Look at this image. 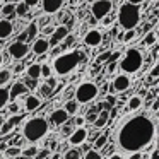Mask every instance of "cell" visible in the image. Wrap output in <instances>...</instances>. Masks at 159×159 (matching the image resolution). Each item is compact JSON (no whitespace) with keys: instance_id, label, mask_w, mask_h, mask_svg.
<instances>
[{"instance_id":"cell-1","label":"cell","mask_w":159,"mask_h":159,"mask_svg":"<svg viewBox=\"0 0 159 159\" xmlns=\"http://www.w3.org/2000/svg\"><path fill=\"white\" fill-rule=\"evenodd\" d=\"M156 139V123L145 115L127 120L116 132V145L123 152L134 154L151 145Z\"/></svg>"},{"instance_id":"cell-2","label":"cell","mask_w":159,"mask_h":159,"mask_svg":"<svg viewBox=\"0 0 159 159\" xmlns=\"http://www.w3.org/2000/svg\"><path fill=\"white\" fill-rule=\"evenodd\" d=\"M86 55L80 50H70V52H62L58 57H55L52 62V70L57 75H69L70 72L77 69L80 62H84Z\"/></svg>"},{"instance_id":"cell-3","label":"cell","mask_w":159,"mask_h":159,"mask_svg":"<svg viewBox=\"0 0 159 159\" xmlns=\"http://www.w3.org/2000/svg\"><path fill=\"white\" fill-rule=\"evenodd\" d=\"M46 134H48V121L43 116L29 118L24 123V127H22V135L31 144H36L38 140H41Z\"/></svg>"},{"instance_id":"cell-4","label":"cell","mask_w":159,"mask_h":159,"mask_svg":"<svg viewBox=\"0 0 159 159\" xmlns=\"http://www.w3.org/2000/svg\"><path fill=\"white\" fill-rule=\"evenodd\" d=\"M118 22L120 28L123 29H134L140 22V7L135 4H128L125 2L118 11Z\"/></svg>"},{"instance_id":"cell-5","label":"cell","mask_w":159,"mask_h":159,"mask_svg":"<svg viewBox=\"0 0 159 159\" xmlns=\"http://www.w3.org/2000/svg\"><path fill=\"white\" fill-rule=\"evenodd\" d=\"M142 65H144V57H142L140 50L137 48H128L125 52L123 58L120 60V70L127 75L137 74L142 69Z\"/></svg>"},{"instance_id":"cell-6","label":"cell","mask_w":159,"mask_h":159,"mask_svg":"<svg viewBox=\"0 0 159 159\" xmlns=\"http://www.w3.org/2000/svg\"><path fill=\"white\" fill-rule=\"evenodd\" d=\"M98 94H99V87L91 80H86L75 89V101L79 104H87L93 99H96Z\"/></svg>"},{"instance_id":"cell-7","label":"cell","mask_w":159,"mask_h":159,"mask_svg":"<svg viewBox=\"0 0 159 159\" xmlns=\"http://www.w3.org/2000/svg\"><path fill=\"white\" fill-rule=\"evenodd\" d=\"M111 9H113V2L111 0H96L93 5H91V14L96 21H101L106 14H110Z\"/></svg>"},{"instance_id":"cell-8","label":"cell","mask_w":159,"mask_h":159,"mask_svg":"<svg viewBox=\"0 0 159 159\" xmlns=\"http://www.w3.org/2000/svg\"><path fill=\"white\" fill-rule=\"evenodd\" d=\"M132 80H130V75L127 74H120L116 75L110 84V94H115V93H125V91L130 87Z\"/></svg>"},{"instance_id":"cell-9","label":"cell","mask_w":159,"mask_h":159,"mask_svg":"<svg viewBox=\"0 0 159 159\" xmlns=\"http://www.w3.org/2000/svg\"><path fill=\"white\" fill-rule=\"evenodd\" d=\"M9 55L12 57L14 60H24L26 57L29 55V45L22 41H14L11 46H9Z\"/></svg>"},{"instance_id":"cell-10","label":"cell","mask_w":159,"mask_h":159,"mask_svg":"<svg viewBox=\"0 0 159 159\" xmlns=\"http://www.w3.org/2000/svg\"><path fill=\"white\" fill-rule=\"evenodd\" d=\"M69 26H65V24H62V26H58L57 29H53V33H52V36H50V48H55V46H58L60 43L63 41V39L67 38V34H69Z\"/></svg>"},{"instance_id":"cell-11","label":"cell","mask_w":159,"mask_h":159,"mask_svg":"<svg viewBox=\"0 0 159 159\" xmlns=\"http://www.w3.org/2000/svg\"><path fill=\"white\" fill-rule=\"evenodd\" d=\"M86 139H87V130L86 128L84 127H75L69 135V144L74 145V147H79V145H82L84 142H86Z\"/></svg>"},{"instance_id":"cell-12","label":"cell","mask_w":159,"mask_h":159,"mask_svg":"<svg viewBox=\"0 0 159 159\" xmlns=\"http://www.w3.org/2000/svg\"><path fill=\"white\" fill-rule=\"evenodd\" d=\"M101 43H103V33L99 29H91L84 36V45L89 46V48H98Z\"/></svg>"},{"instance_id":"cell-13","label":"cell","mask_w":159,"mask_h":159,"mask_svg":"<svg viewBox=\"0 0 159 159\" xmlns=\"http://www.w3.org/2000/svg\"><path fill=\"white\" fill-rule=\"evenodd\" d=\"M26 94H29V89L24 86V82H21V80L14 82L9 89V101H17L21 96H26Z\"/></svg>"},{"instance_id":"cell-14","label":"cell","mask_w":159,"mask_h":159,"mask_svg":"<svg viewBox=\"0 0 159 159\" xmlns=\"http://www.w3.org/2000/svg\"><path fill=\"white\" fill-rule=\"evenodd\" d=\"M39 4H41V9L45 14L52 16V14L60 12V9L63 5V0H39Z\"/></svg>"},{"instance_id":"cell-15","label":"cell","mask_w":159,"mask_h":159,"mask_svg":"<svg viewBox=\"0 0 159 159\" xmlns=\"http://www.w3.org/2000/svg\"><path fill=\"white\" fill-rule=\"evenodd\" d=\"M33 53L34 55H38V57H45V53H48L50 52V43H48V39H45V38H36L34 41H33Z\"/></svg>"},{"instance_id":"cell-16","label":"cell","mask_w":159,"mask_h":159,"mask_svg":"<svg viewBox=\"0 0 159 159\" xmlns=\"http://www.w3.org/2000/svg\"><path fill=\"white\" fill-rule=\"evenodd\" d=\"M14 33V24L9 19H0V39H7Z\"/></svg>"},{"instance_id":"cell-17","label":"cell","mask_w":159,"mask_h":159,"mask_svg":"<svg viewBox=\"0 0 159 159\" xmlns=\"http://www.w3.org/2000/svg\"><path fill=\"white\" fill-rule=\"evenodd\" d=\"M67 120H69V115H67V111L63 110V108L52 111V115H50V121H52L53 125H63Z\"/></svg>"},{"instance_id":"cell-18","label":"cell","mask_w":159,"mask_h":159,"mask_svg":"<svg viewBox=\"0 0 159 159\" xmlns=\"http://www.w3.org/2000/svg\"><path fill=\"white\" fill-rule=\"evenodd\" d=\"M41 106V99L38 96H33V94H26L24 99V110L26 111H34Z\"/></svg>"},{"instance_id":"cell-19","label":"cell","mask_w":159,"mask_h":159,"mask_svg":"<svg viewBox=\"0 0 159 159\" xmlns=\"http://www.w3.org/2000/svg\"><path fill=\"white\" fill-rule=\"evenodd\" d=\"M110 123V115H108V111H99L96 116V120H94V128H104L106 125Z\"/></svg>"},{"instance_id":"cell-20","label":"cell","mask_w":159,"mask_h":159,"mask_svg":"<svg viewBox=\"0 0 159 159\" xmlns=\"http://www.w3.org/2000/svg\"><path fill=\"white\" fill-rule=\"evenodd\" d=\"M157 43V33L156 31H147L144 34V38H142V46H145V48H151L152 45H156Z\"/></svg>"},{"instance_id":"cell-21","label":"cell","mask_w":159,"mask_h":159,"mask_svg":"<svg viewBox=\"0 0 159 159\" xmlns=\"http://www.w3.org/2000/svg\"><path fill=\"white\" fill-rule=\"evenodd\" d=\"M0 14L4 16L5 19L12 21V19L16 17V4H12V2H7V4L4 5V7L0 9Z\"/></svg>"},{"instance_id":"cell-22","label":"cell","mask_w":159,"mask_h":159,"mask_svg":"<svg viewBox=\"0 0 159 159\" xmlns=\"http://www.w3.org/2000/svg\"><path fill=\"white\" fill-rule=\"evenodd\" d=\"M26 74H28L29 79L38 80L41 77V63H31V65L26 69Z\"/></svg>"},{"instance_id":"cell-23","label":"cell","mask_w":159,"mask_h":159,"mask_svg":"<svg viewBox=\"0 0 159 159\" xmlns=\"http://www.w3.org/2000/svg\"><path fill=\"white\" fill-rule=\"evenodd\" d=\"M142 98L140 96H132L130 99H128V103H127V110H130V111H137L139 108L142 106Z\"/></svg>"},{"instance_id":"cell-24","label":"cell","mask_w":159,"mask_h":159,"mask_svg":"<svg viewBox=\"0 0 159 159\" xmlns=\"http://www.w3.org/2000/svg\"><path fill=\"white\" fill-rule=\"evenodd\" d=\"M39 24L36 21H33L31 24L28 26V29H26V33H28V41H34L36 39V34H38V31H39Z\"/></svg>"},{"instance_id":"cell-25","label":"cell","mask_w":159,"mask_h":159,"mask_svg":"<svg viewBox=\"0 0 159 159\" xmlns=\"http://www.w3.org/2000/svg\"><path fill=\"white\" fill-rule=\"evenodd\" d=\"M63 110L67 111V115H75L77 113V110H79V103H77L75 99H70V101H67L65 103V106H63Z\"/></svg>"},{"instance_id":"cell-26","label":"cell","mask_w":159,"mask_h":159,"mask_svg":"<svg viewBox=\"0 0 159 159\" xmlns=\"http://www.w3.org/2000/svg\"><path fill=\"white\" fill-rule=\"evenodd\" d=\"M9 104V89H5L4 86L0 87V110H4Z\"/></svg>"},{"instance_id":"cell-27","label":"cell","mask_w":159,"mask_h":159,"mask_svg":"<svg viewBox=\"0 0 159 159\" xmlns=\"http://www.w3.org/2000/svg\"><path fill=\"white\" fill-rule=\"evenodd\" d=\"M137 36V29H125V33L121 34V43H130L132 39H135Z\"/></svg>"},{"instance_id":"cell-28","label":"cell","mask_w":159,"mask_h":159,"mask_svg":"<svg viewBox=\"0 0 159 159\" xmlns=\"http://www.w3.org/2000/svg\"><path fill=\"white\" fill-rule=\"evenodd\" d=\"M28 11H29V7L24 2L16 4V17H24V16H28Z\"/></svg>"},{"instance_id":"cell-29","label":"cell","mask_w":159,"mask_h":159,"mask_svg":"<svg viewBox=\"0 0 159 159\" xmlns=\"http://www.w3.org/2000/svg\"><path fill=\"white\" fill-rule=\"evenodd\" d=\"M96 140H94V149H103V147H106V144H108V135L104 134V135H96Z\"/></svg>"},{"instance_id":"cell-30","label":"cell","mask_w":159,"mask_h":159,"mask_svg":"<svg viewBox=\"0 0 159 159\" xmlns=\"http://www.w3.org/2000/svg\"><path fill=\"white\" fill-rule=\"evenodd\" d=\"M98 113H99V110H98L96 106H94V108H91V110L87 111V115H86V116H84V120H86L87 123H94V120H96Z\"/></svg>"},{"instance_id":"cell-31","label":"cell","mask_w":159,"mask_h":159,"mask_svg":"<svg viewBox=\"0 0 159 159\" xmlns=\"http://www.w3.org/2000/svg\"><path fill=\"white\" fill-rule=\"evenodd\" d=\"M21 151L22 149L19 145H11L5 149V154H7V157H16V156H21Z\"/></svg>"},{"instance_id":"cell-32","label":"cell","mask_w":159,"mask_h":159,"mask_svg":"<svg viewBox=\"0 0 159 159\" xmlns=\"http://www.w3.org/2000/svg\"><path fill=\"white\" fill-rule=\"evenodd\" d=\"M11 77H12V72H11V70H0V87L5 86V84L11 80Z\"/></svg>"},{"instance_id":"cell-33","label":"cell","mask_w":159,"mask_h":159,"mask_svg":"<svg viewBox=\"0 0 159 159\" xmlns=\"http://www.w3.org/2000/svg\"><path fill=\"white\" fill-rule=\"evenodd\" d=\"M38 151H39V149L36 147V145H31V147L21 151V154H22V157H34V156L38 154Z\"/></svg>"},{"instance_id":"cell-34","label":"cell","mask_w":159,"mask_h":159,"mask_svg":"<svg viewBox=\"0 0 159 159\" xmlns=\"http://www.w3.org/2000/svg\"><path fill=\"white\" fill-rule=\"evenodd\" d=\"M63 159H80V151L79 149H70V151H67L65 154H63Z\"/></svg>"},{"instance_id":"cell-35","label":"cell","mask_w":159,"mask_h":159,"mask_svg":"<svg viewBox=\"0 0 159 159\" xmlns=\"http://www.w3.org/2000/svg\"><path fill=\"white\" fill-rule=\"evenodd\" d=\"M41 77H45V79L52 77V67L48 63H41Z\"/></svg>"},{"instance_id":"cell-36","label":"cell","mask_w":159,"mask_h":159,"mask_svg":"<svg viewBox=\"0 0 159 159\" xmlns=\"http://www.w3.org/2000/svg\"><path fill=\"white\" fill-rule=\"evenodd\" d=\"M12 130H14V127H12L9 121H5V123H2V127H0V135H7V134H11Z\"/></svg>"},{"instance_id":"cell-37","label":"cell","mask_w":159,"mask_h":159,"mask_svg":"<svg viewBox=\"0 0 159 159\" xmlns=\"http://www.w3.org/2000/svg\"><path fill=\"white\" fill-rule=\"evenodd\" d=\"M84 159H103V156H101V152H98V149H94V151H87Z\"/></svg>"},{"instance_id":"cell-38","label":"cell","mask_w":159,"mask_h":159,"mask_svg":"<svg viewBox=\"0 0 159 159\" xmlns=\"http://www.w3.org/2000/svg\"><path fill=\"white\" fill-rule=\"evenodd\" d=\"M74 128H75L74 123H69V120H67L65 123L62 125V135H70V132H72Z\"/></svg>"},{"instance_id":"cell-39","label":"cell","mask_w":159,"mask_h":159,"mask_svg":"<svg viewBox=\"0 0 159 159\" xmlns=\"http://www.w3.org/2000/svg\"><path fill=\"white\" fill-rule=\"evenodd\" d=\"M9 111H11L12 115L19 113V111H21V104L16 103V101H9Z\"/></svg>"},{"instance_id":"cell-40","label":"cell","mask_w":159,"mask_h":159,"mask_svg":"<svg viewBox=\"0 0 159 159\" xmlns=\"http://www.w3.org/2000/svg\"><path fill=\"white\" fill-rule=\"evenodd\" d=\"M22 82H24V86L28 87V89H36V86H38V80L29 79V77H26V80H22Z\"/></svg>"},{"instance_id":"cell-41","label":"cell","mask_w":159,"mask_h":159,"mask_svg":"<svg viewBox=\"0 0 159 159\" xmlns=\"http://www.w3.org/2000/svg\"><path fill=\"white\" fill-rule=\"evenodd\" d=\"M22 118H24V115H16V116H12V118H9V123L12 125V127H16V125H19L22 121Z\"/></svg>"},{"instance_id":"cell-42","label":"cell","mask_w":159,"mask_h":159,"mask_svg":"<svg viewBox=\"0 0 159 159\" xmlns=\"http://www.w3.org/2000/svg\"><path fill=\"white\" fill-rule=\"evenodd\" d=\"M111 52L110 50H106V52H103L99 57H98V63H103V62H108V58H110Z\"/></svg>"},{"instance_id":"cell-43","label":"cell","mask_w":159,"mask_h":159,"mask_svg":"<svg viewBox=\"0 0 159 159\" xmlns=\"http://www.w3.org/2000/svg\"><path fill=\"white\" fill-rule=\"evenodd\" d=\"M113 14H111V12H110V14H106V16H104V17L103 19H101V22H103V26H104V28H106V26H110L111 24V22H113Z\"/></svg>"},{"instance_id":"cell-44","label":"cell","mask_w":159,"mask_h":159,"mask_svg":"<svg viewBox=\"0 0 159 159\" xmlns=\"http://www.w3.org/2000/svg\"><path fill=\"white\" fill-rule=\"evenodd\" d=\"M96 108H98V110H99V111H103V110H104V111H110V110H111V108H113V106H111L110 103H106V101H103V103H99V104H98Z\"/></svg>"},{"instance_id":"cell-45","label":"cell","mask_w":159,"mask_h":159,"mask_svg":"<svg viewBox=\"0 0 159 159\" xmlns=\"http://www.w3.org/2000/svg\"><path fill=\"white\" fill-rule=\"evenodd\" d=\"M74 127H82L84 123H86V120H84V116H75V120L72 121Z\"/></svg>"},{"instance_id":"cell-46","label":"cell","mask_w":159,"mask_h":159,"mask_svg":"<svg viewBox=\"0 0 159 159\" xmlns=\"http://www.w3.org/2000/svg\"><path fill=\"white\" fill-rule=\"evenodd\" d=\"M151 77L152 79L159 77V63H154V67H152V70H151Z\"/></svg>"},{"instance_id":"cell-47","label":"cell","mask_w":159,"mask_h":159,"mask_svg":"<svg viewBox=\"0 0 159 159\" xmlns=\"http://www.w3.org/2000/svg\"><path fill=\"white\" fill-rule=\"evenodd\" d=\"M16 41H22V43H28V33H26V31H22L21 34L17 36V39H16Z\"/></svg>"},{"instance_id":"cell-48","label":"cell","mask_w":159,"mask_h":159,"mask_svg":"<svg viewBox=\"0 0 159 159\" xmlns=\"http://www.w3.org/2000/svg\"><path fill=\"white\" fill-rule=\"evenodd\" d=\"M104 101H106V103H110L111 106H115V104H116V98H115L113 94H108L106 99H104Z\"/></svg>"},{"instance_id":"cell-49","label":"cell","mask_w":159,"mask_h":159,"mask_svg":"<svg viewBox=\"0 0 159 159\" xmlns=\"http://www.w3.org/2000/svg\"><path fill=\"white\" fill-rule=\"evenodd\" d=\"M24 4L28 5V7H36V5L39 4V0H24Z\"/></svg>"},{"instance_id":"cell-50","label":"cell","mask_w":159,"mask_h":159,"mask_svg":"<svg viewBox=\"0 0 159 159\" xmlns=\"http://www.w3.org/2000/svg\"><path fill=\"white\" fill-rule=\"evenodd\" d=\"M50 93H52V87H50L48 84H46V86H43V87H41V94H43V96H48Z\"/></svg>"},{"instance_id":"cell-51","label":"cell","mask_w":159,"mask_h":159,"mask_svg":"<svg viewBox=\"0 0 159 159\" xmlns=\"http://www.w3.org/2000/svg\"><path fill=\"white\" fill-rule=\"evenodd\" d=\"M116 65H118L116 62H110V65H108L106 72H108V74H113V72H115V67H116Z\"/></svg>"},{"instance_id":"cell-52","label":"cell","mask_w":159,"mask_h":159,"mask_svg":"<svg viewBox=\"0 0 159 159\" xmlns=\"http://www.w3.org/2000/svg\"><path fill=\"white\" fill-rule=\"evenodd\" d=\"M46 84H48V86H50V87H52V89H53V87L57 86V80L53 79V77H48V79H46Z\"/></svg>"},{"instance_id":"cell-53","label":"cell","mask_w":159,"mask_h":159,"mask_svg":"<svg viewBox=\"0 0 159 159\" xmlns=\"http://www.w3.org/2000/svg\"><path fill=\"white\" fill-rule=\"evenodd\" d=\"M22 69H24V65H22V63H17V65L14 67V72H16V74H21Z\"/></svg>"},{"instance_id":"cell-54","label":"cell","mask_w":159,"mask_h":159,"mask_svg":"<svg viewBox=\"0 0 159 159\" xmlns=\"http://www.w3.org/2000/svg\"><path fill=\"white\" fill-rule=\"evenodd\" d=\"M151 29H152V24H151V22H147V24H144V33L151 31Z\"/></svg>"},{"instance_id":"cell-55","label":"cell","mask_w":159,"mask_h":159,"mask_svg":"<svg viewBox=\"0 0 159 159\" xmlns=\"http://www.w3.org/2000/svg\"><path fill=\"white\" fill-rule=\"evenodd\" d=\"M128 4H135V5H140L142 2H144V0H127Z\"/></svg>"},{"instance_id":"cell-56","label":"cell","mask_w":159,"mask_h":159,"mask_svg":"<svg viewBox=\"0 0 159 159\" xmlns=\"http://www.w3.org/2000/svg\"><path fill=\"white\" fill-rule=\"evenodd\" d=\"M157 106H159V101L156 99L154 103H152V106H151V108H152V111H157Z\"/></svg>"},{"instance_id":"cell-57","label":"cell","mask_w":159,"mask_h":159,"mask_svg":"<svg viewBox=\"0 0 159 159\" xmlns=\"http://www.w3.org/2000/svg\"><path fill=\"white\" fill-rule=\"evenodd\" d=\"M43 33H45V34H52V33H53V28H45V29H43Z\"/></svg>"},{"instance_id":"cell-58","label":"cell","mask_w":159,"mask_h":159,"mask_svg":"<svg viewBox=\"0 0 159 159\" xmlns=\"http://www.w3.org/2000/svg\"><path fill=\"white\" fill-rule=\"evenodd\" d=\"M130 159H142V156H140V152H134V156H132Z\"/></svg>"},{"instance_id":"cell-59","label":"cell","mask_w":159,"mask_h":159,"mask_svg":"<svg viewBox=\"0 0 159 159\" xmlns=\"http://www.w3.org/2000/svg\"><path fill=\"white\" fill-rule=\"evenodd\" d=\"M110 159H121V156H120V154H111Z\"/></svg>"},{"instance_id":"cell-60","label":"cell","mask_w":159,"mask_h":159,"mask_svg":"<svg viewBox=\"0 0 159 159\" xmlns=\"http://www.w3.org/2000/svg\"><path fill=\"white\" fill-rule=\"evenodd\" d=\"M4 65V55H2V52H0V67Z\"/></svg>"},{"instance_id":"cell-61","label":"cell","mask_w":159,"mask_h":159,"mask_svg":"<svg viewBox=\"0 0 159 159\" xmlns=\"http://www.w3.org/2000/svg\"><path fill=\"white\" fill-rule=\"evenodd\" d=\"M34 159H41V157H38V156H34Z\"/></svg>"},{"instance_id":"cell-62","label":"cell","mask_w":159,"mask_h":159,"mask_svg":"<svg viewBox=\"0 0 159 159\" xmlns=\"http://www.w3.org/2000/svg\"><path fill=\"white\" fill-rule=\"evenodd\" d=\"M7 2H11V0H7Z\"/></svg>"},{"instance_id":"cell-63","label":"cell","mask_w":159,"mask_h":159,"mask_svg":"<svg viewBox=\"0 0 159 159\" xmlns=\"http://www.w3.org/2000/svg\"><path fill=\"white\" fill-rule=\"evenodd\" d=\"M72 2H75V0H72Z\"/></svg>"},{"instance_id":"cell-64","label":"cell","mask_w":159,"mask_h":159,"mask_svg":"<svg viewBox=\"0 0 159 159\" xmlns=\"http://www.w3.org/2000/svg\"><path fill=\"white\" fill-rule=\"evenodd\" d=\"M145 159H147V157H145Z\"/></svg>"}]
</instances>
